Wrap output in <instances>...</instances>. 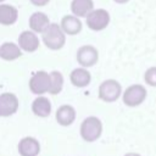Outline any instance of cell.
Here are the masks:
<instances>
[{
  "label": "cell",
  "instance_id": "e0dca14e",
  "mask_svg": "<svg viewBox=\"0 0 156 156\" xmlns=\"http://www.w3.org/2000/svg\"><path fill=\"white\" fill-rule=\"evenodd\" d=\"M71 10L77 17H87V15L94 10V2L93 0H72Z\"/></svg>",
  "mask_w": 156,
  "mask_h": 156
},
{
  "label": "cell",
  "instance_id": "6da1fadb",
  "mask_svg": "<svg viewBox=\"0 0 156 156\" xmlns=\"http://www.w3.org/2000/svg\"><path fill=\"white\" fill-rule=\"evenodd\" d=\"M43 41L46 45V48L51 50H58L65 45L66 34L60 24L50 23L43 32Z\"/></svg>",
  "mask_w": 156,
  "mask_h": 156
},
{
  "label": "cell",
  "instance_id": "ffe728a7",
  "mask_svg": "<svg viewBox=\"0 0 156 156\" xmlns=\"http://www.w3.org/2000/svg\"><path fill=\"white\" fill-rule=\"evenodd\" d=\"M144 80L150 87H156V66L149 67L144 73Z\"/></svg>",
  "mask_w": 156,
  "mask_h": 156
},
{
  "label": "cell",
  "instance_id": "ac0fdd59",
  "mask_svg": "<svg viewBox=\"0 0 156 156\" xmlns=\"http://www.w3.org/2000/svg\"><path fill=\"white\" fill-rule=\"evenodd\" d=\"M32 111L35 116L48 117L51 112V104L49 99L45 96H38L32 104Z\"/></svg>",
  "mask_w": 156,
  "mask_h": 156
},
{
  "label": "cell",
  "instance_id": "2e32d148",
  "mask_svg": "<svg viewBox=\"0 0 156 156\" xmlns=\"http://www.w3.org/2000/svg\"><path fill=\"white\" fill-rule=\"evenodd\" d=\"M49 24V17L44 12H34L29 17V27L35 33H43Z\"/></svg>",
  "mask_w": 156,
  "mask_h": 156
},
{
  "label": "cell",
  "instance_id": "7402d4cb",
  "mask_svg": "<svg viewBox=\"0 0 156 156\" xmlns=\"http://www.w3.org/2000/svg\"><path fill=\"white\" fill-rule=\"evenodd\" d=\"M124 156H141V155L138 154V152H127Z\"/></svg>",
  "mask_w": 156,
  "mask_h": 156
},
{
  "label": "cell",
  "instance_id": "7c38bea8",
  "mask_svg": "<svg viewBox=\"0 0 156 156\" xmlns=\"http://www.w3.org/2000/svg\"><path fill=\"white\" fill-rule=\"evenodd\" d=\"M69 80L74 87L78 88H84L87 87L90 80H91V76L89 73V71L85 67H79V68H74L71 74H69Z\"/></svg>",
  "mask_w": 156,
  "mask_h": 156
},
{
  "label": "cell",
  "instance_id": "ba28073f",
  "mask_svg": "<svg viewBox=\"0 0 156 156\" xmlns=\"http://www.w3.org/2000/svg\"><path fill=\"white\" fill-rule=\"evenodd\" d=\"M18 110V99L12 93H2L0 95V117H9Z\"/></svg>",
  "mask_w": 156,
  "mask_h": 156
},
{
  "label": "cell",
  "instance_id": "9a60e30c",
  "mask_svg": "<svg viewBox=\"0 0 156 156\" xmlns=\"http://www.w3.org/2000/svg\"><path fill=\"white\" fill-rule=\"evenodd\" d=\"M22 55V50L18 44L6 41L0 45V58L6 61H13Z\"/></svg>",
  "mask_w": 156,
  "mask_h": 156
},
{
  "label": "cell",
  "instance_id": "3957f363",
  "mask_svg": "<svg viewBox=\"0 0 156 156\" xmlns=\"http://www.w3.org/2000/svg\"><path fill=\"white\" fill-rule=\"evenodd\" d=\"M99 99L105 102H115L122 95V87L116 79H106L99 87Z\"/></svg>",
  "mask_w": 156,
  "mask_h": 156
},
{
  "label": "cell",
  "instance_id": "277c9868",
  "mask_svg": "<svg viewBox=\"0 0 156 156\" xmlns=\"http://www.w3.org/2000/svg\"><path fill=\"white\" fill-rule=\"evenodd\" d=\"M146 94H147V91L144 85L132 84L122 93V100H123L124 105H127L129 107H135L144 102V100L146 99Z\"/></svg>",
  "mask_w": 156,
  "mask_h": 156
},
{
  "label": "cell",
  "instance_id": "8992f818",
  "mask_svg": "<svg viewBox=\"0 0 156 156\" xmlns=\"http://www.w3.org/2000/svg\"><path fill=\"white\" fill-rule=\"evenodd\" d=\"M110 23V13L105 9L91 10L87 15V24L91 30H102Z\"/></svg>",
  "mask_w": 156,
  "mask_h": 156
},
{
  "label": "cell",
  "instance_id": "4fadbf2b",
  "mask_svg": "<svg viewBox=\"0 0 156 156\" xmlns=\"http://www.w3.org/2000/svg\"><path fill=\"white\" fill-rule=\"evenodd\" d=\"M76 119V110L71 105H62L56 111V121L61 126H69Z\"/></svg>",
  "mask_w": 156,
  "mask_h": 156
},
{
  "label": "cell",
  "instance_id": "44dd1931",
  "mask_svg": "<svg viewBox=\"0 0 156 156\" xmlns=\"http://www.w3.org/2000/svg\"><path fill=\"white\" fill-rule=\"evenodd\" d=\"M34 6H44V5H46L50 0H29Z\"/></svg>",
  "mask_w": 156,
  "mask_h": 156
},
{
  "label": "cell",
  "instance_id": "603a6c76",
  "mask_svg": "<svg viewBox=\"0 0 156 156\" xmlns=\"http://www.w3.org/2000/svg\"><path fill=\"white\" fill-rule=\"evenodd\" d=\"M115 2H117V4H127L129 0H113Z\"/></svg>",
  "mask_w": 156,
  "mask_h": 156
},
{
  "label": "cell",
  "instance_id": "52a82bcc",
  "mask_svg": "<svg viewBox=\"0 0 156 156\" xmlns=\"http://www.w3.org/2000/svg\"><path fill=\"white\" fill-rule=\"evenodd\" d=\"M99 60V52L93 45H83L77 51V61L82 67H91Z\"/></svg>",
  "mask_w": 156,
  "mask_h": 156
},
{
  "label": "cell",
  "instance_id": "9c48e42d",
  "mask_svg": "<svg viewBox=\"0 0 156 156\" xmlns=\"http://www.w3.org/2000/svg\"><path fill=\"white\" fill-rule=\"evenodd\" d=\"M18 46L27 52H34L39 48V38L33 30H23L18 37Z\"/></svg>",
  "mask_w": 156,
  "mask_h": 156
},
{
  "label": "cell",
  "instance_id": "8fae6325",
  "mask_svg": "<svg viewBox=\"0 0 156 156\" xmlns=\"http://www.w3.org/2000/svg\"><path fill=\"white\" fill-rule=\"evenodd\" d=\"M60 26L65 32V34H68V35H76L82 30V22L74 15H67L62 17Z\"/></svg>",
  "mask_w": 156,
  "mask_h": 156
},
{
  "label": "cell",
  "instance_id": "d6986e66",
  "mask_svg": "<svg viewBox=\"0 0 156 156\" xmlns=\"http://www.w3.org/2000/svg\"><path fill=\"white\" fill-rule=\"evenodd\" d=\"M62 87H63V77H62V74L60 72H57V71H52L50 73V89H49V93L52 94V95H56L62 90Z\"/></svg>",
  "mask_w": 156,
  "mask_h": 156
},
{
  "label": "cell",
  "instance_id": "cb8c5ba5",
  "mask_svg": "<svg viewBox=\"0 0 156 156\" xmlns=\"http://www.w3.org/2000/svg\"><path fill=\"white\" fill-rule=\"evenodd\" d=\"M2 1H4V0H0V2H2Z\"/></svg>",
  "mask_w": 156,
  "mask_h": 156
},
{
  "label": "cell",
  "instance_id": "30bf717a",
  "mask_svg": "<svg viewBox=\"0 0 156 156\" xmlns=\"http://www.w3.org/2000/svg\"><path fill=\"white\" fill-rule=\"evenodd\" d=\"M18 152L21 156H38L40 152L39 141L33 136H24L18 143Z\"/></svg>",
  "mask_w": 156,
  "mask_h": 156
},
{
  "label": "cell",
  "instance_id": "7a4b0ae2",
  "mask_svg": "<svg viewBox=\"0 0 156 156\" xmlns=\"http://www.w3.org/2000/svg\"><path fill=\"white\" fill-rule=\"evenodd\" d=\"M101 133H102V123L95 116L87 117L80 124V135L88 143H93L98 140Z\"/></svg>",
  "mask_w": 156,
  "mask_h": 156
},
{
  "label": "cell",
  "instance_id": "5bb4252c",
  "mask_svg": "<svg viewBox=\"0 0 156 156\" xmlns=\"http://www.w3.org/2000/svg\"><path fill=\"white\" fill-rule=\"evenodd\" d=\"M18 18V11L16 7L9 4H0V24L11 26Z\"/></svg>",
  "mask_w": 156,
  "mask_h": 156
},
{
  "label": "cell",
  "instance_id": "5b68a950",
  "mask_svg": "<svg viewBox=\"0 0 156 156\" xmlns=\"http://www.w3.org/2000/svg\"><path fill=\"white\" fill-rule=\"evenodd\" d=\"M29 89L35 95H43L49 93L50 89V73L45 71H38L33 73L29 79Z\"/></svg>",
  "mask_w": 156,
  "mask_h": 156
}]
</instances>
